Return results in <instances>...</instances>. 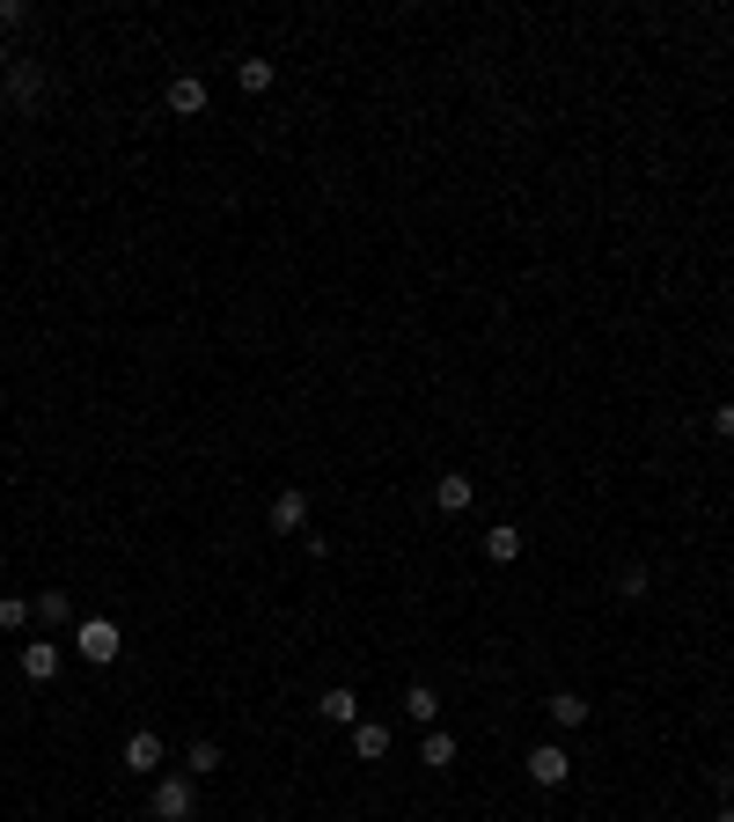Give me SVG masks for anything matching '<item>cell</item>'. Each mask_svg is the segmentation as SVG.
I'll return each mask as SVG.
<instances>
[{
  "instance_id": "9c48e42d",
  "label": "cell",
  "mask_w": 734,
  "mask_h": 822,
  "mask_svg": "<svg viewBox=\"0 0 734 822\" xmlns=\"http://www.w3.org/2000/svg\"><path fill=\"white\" fill-rule=\"evenodd\" d=\"M353 757L382 763V757H390V728H382V720H360V728H353Z\"/></svg>"
},
{
  "instance_id": "cb8c5ba5",
  "label": "cell",
  "mask_w": 734,
  "mask_h": 822,
  "mask_svg": "<svg viewBox=\"0 0 734 822\" xmlns=\"http://www.w3.org/2000/svg\"><path fill=\"white\" fill-rule=\"evenodd\" d=\"M712 822H734V800H720V815H712Z\"/></svg>"
},
{
  "instance_id": "7c38bea8",
  "label": "cell",
  "mask_w": 734,
  "mask_h": 822,
  "mask_svg": "<svg viewBox=\"0 0 734 822\" xmlns=\"http://www.w3.org/2000/svg\"><path fill=\"white\" fill-rule=\"evenodd\" d=\"M23 675H30V683H52V675H60V646H23Z\"/></svg>"
},
{
  "instance_id": "9a60e30c",
  "label": "cell",
  "mask_w": 734,
  "mask_h": 822,
  "mask_svg": "<svg viewBox=\"0 0 734 822\" xmlns=\"http://www.w3.org/2000/svg\"><path fill=\"white\" fill-rule=\"evenodd\" d=\"M236 81H243V96H265L279 81V66L273 60H236Z\"/></svg>"
},
{
  "instance_id": "30bf717a",
  "label": "cell",
  "mask_w": 734,
  "mask_h": 822,
  "mask_svg": "<svg viewBox=\"0 0 734 822\" xmlns=\"http://www.w3.org/2000/svg\"><path fill=\"white\" fill-rule=\"evenodd\" d=\"M544 712H550V728H581V720H587V698H581V691H550Z\"/></svg>"
},
{
  "instance_id": "6da1fadb",
  "label": "cell",
  "mask_w": 734,
  "mask_h": 822,
  "mask_svg": "<svg viewBox=\"0 0 734 822\" xmlns=\"http://www.w3.org/2000/svg\"><path fill=\"white\" fill-rule=\"evenodd\" d=\"M521 771H529V786H566V779H573V757H566L558 742H536Z\"/></svg>"
},
{
  "instance_id": "3957f363",
  "label": "cell",
  "mask_w": 734,
  "mask_h": 822,
  "mask_svg": "<svg viewBox=\"0 0 734 822\" xmlns=\"http://www.w3.org/2000/svg\"><path fill=\"white\" fill-rule=\"evenodd\" d=\"M148 815L154 822H191V779H162L148 800Z\"/></svg>"
},
{
  "instance_id": "d6986e66",
  "label": "cell",
  "mask_w": 734,
  "mask_h": 822,
  "mask_svg": "<svg viewBox=\"0 0 734 822\" xmlns=\"http://www.w3.org/2000/svg\"><path fill=\"white\" fill-rule=\"evenodd\" d=\"M646 587H654L646 566H624V573H617V595H624V603H646Z\"/></svg>"
},
{
  "instance_id": "d4e9b609",
  "label": "cell",
  "mask_w": 734,
  "mask_h": 822,
  "mask_svg": "<svg viewBox=\"0 0 734 822\" xmlns=\"http://www.w3.org/2000/svg\"><path fill=\"white\" fill-rule=\"evenodd\" d=\"M0 74H8V45H0Z\"/></svg>"
},
{
  "instance_id": "5bb4252c",
  "label": "cell",
  "mask_w": 734,
  "mask_h": 822,
  "mask_svg": "<svg viewBox=\"0 0 734 822\" xmlns=\"http://www.w3.org/2000/svg\"><path fill=\"white\" fill-rule=\"evenodd\" d=\"M485 558H492V566H515V558H521V529H507V521L485 529Z\"/></svg>"
},
{
  "instance_id": "2e32d148",
  "label": "cell",
  "mask_w": 734,
  "mask_h": 822,
  "mask_svg": "<svg viewBox=\"0 0 734 822\" xmlns=\"http://www.w3.org/2000/svg\"><path fill=\"white\" fill-rule=\"evenodd\" d=\"M419 763H433V771H448V763H456V734L427 728V742H419Z\"/></svg>"
},
{
  "instance_id": "7a4b0ae2",
  "label": "cell",
  "mask_w": 734,
  "mask_h": 822,
  "mask_svg": "<svg viewBox=\"0 0 734 822\" xmlns=\"http://www.w3.org/2000/svg\"><path fill=\"white\" fill-rule=\"evenodd\" d=\"M74 646H81V661H96V669H111V661H118V624H111V617H89V624H81V640H74Z\"/></svg>"
},
{
  "instance_id": "e0dca14e",
  "label": "cell",
  "mask_w": 734,
  "mask_h": 822,
  "mask_svg": "<svg viewBox=\"0 0 734 822\" xmlns=\"http://www.w3.org/2000/svg\"><path fill=\"white\" fill-rule=\"evenodd\" d=\"M37 617V603H23V595H0V632H23Z\"/></svg>"
},
{
  "instance_id": "52a82bcc",
  "label": "cell",
  "mask_w": 734,
  "mask_h": 822,
  "mask_svg": "<svg viewBox=\"0 0 734 822\" xmlns=\"http://www.w3.org/2000/svg\"><path fill=\"white\" fill-rule=\"evenodd\" d=\"M125 771H162V734H154V728L125 734Z\"/></svg>"
},
{
  "instance_id": "5b68a950",
  "label": "cell",
  "mask_w": 734,
  "mask_h": 822,
  "mask_svg": "<svg viewBox=\"0 0 734 822\" xmlns=\"http://www.w3.org/2000/svg\"><path fill=\"white\" fill-rule=\"evenodd\" d=\"M470 499H478V485H470L463 470H441V478H433V507H441V515H463Z\"/></svg>"
},
{
  "instance_id": "ffe728a7",
  "label": "cell",
  "mask_w": 734,
  "mask_h": 822,
  "mask_svg": "<svg viewBox=\"0 0 734 822\" xmlns=\"http://www.w3.org/2000/svg\"><path fill=\"white\" fill-rule=\"evenodd\" d=\"M37 617H45V624H66V617H74V603L52 587V595H37Z\"/></svg>"
},
{
  "instance_id": "277c9868",
  "label": "cell",
  "mask_w": 734,
  "mask_h": 822,
  "mask_svg": "<svg viewBox=\"0 0 734 822\" xmlns=\"http://www.w3.org/2000/svg\"><path fill=\"white\" fill-rule=\"evenodd\" d=\"M265 521H273L279 536H302V529H308V492H294V485H287V492L273 499V515H265Z\"/></svg>"
},
{
  "instance_id": "603a6c76",
  "label": "cell",
  "mask_w": 734,
  "mask_h": 822,
  "mask_svg": "<svg viewBox=\"0 0 734 822\" xmlns=\"http://www.w3.org/2000/svg\"><path fill=\"white\" fill-rule=\"evenodd\" d=\"M712 433H720V441H734V404H720V412H712Z\"/></svg>"
},
{
  "instance_id": "ac0fdd59",
  "label": "cell",
  "mask_w": 734,
  "mask_h": 822,
  "mask_svg": "<svg viewBox=\"0 0 734 822\" xmlns=\"http://www.w3.org/2000/svg\"><path fill=\"white\" fill-rule=\"evenodd\" d=\"M184 763H191V779H214L220 771V742H191V757Z\"/></svg>"
},
{
  "instance_id": "8992f818",
  "label": "cell",
  "mask_w": 734,
  "mask_h": 822,
  "mask_svg": "<svg viewBox=\"0 0 734 822\" xmlns=\"http://www.w3.org/2000/svg\"><path fill=\"white\" fill-rule=\"evenodd\" d=\"M316 712H324L331 728H360V691H345V683H331V691L316 698Z\"/></svg>"
},
{
  "instance_id": "44dd1931",
  "label": "cell",
  "mask_w": 734,
  "mask_h": 822,
  "mask_svg": "<svg viewBox=\"0 0 734 822\" xmlns=\"http://www.w3.org/2000/svg\"><path fill=\"white\" fill-rule=\"evenodd\" d=\"M23 23H30V8H23V0H0V37L23 30Z\"/></svg>"
},
{
  "instance_id": "7402d4cb",
  "label": "cell",
  "mask_w": 734,
  "mask_h": 822,
  "mask_svg": "<svg viewBox=\"0 0 734 822\" xmlns=\"http://www.w3.org/2000/svg\"><path fill=\"white\" fill-rule=\"evenodd\" d=\"M712 793H720V800H734V763H712Z\"/></svg>"
},
{
  "instance_id": "ba28073f",
  "label": "cell",
  "mask_w": 734,
  "mask_h": 822,
  "mask_svg": "<svg viewBox=\"0 0 734 822\" xmlns=\"http://www.w3.org/2000/svg\"><path fill=\"white\" fill-rule=\"evenodd\" d=\"M169 111H177V118H199V111H206V81H199V74H177V81H169Z\"/></svg>"
},
{
  "instance_id": "8fae6325",
  "label": "cell",
  "mask_w": 734,
  "mask_h": 822,
  "mask_svg": "<svg viewBox=\"0 0 734 822\" xmlns=\"http://www.w3.org/2000/svg\"><path fill=\"white\" fill-rule=\"evenodd\" d=\"M37 96H45L37 66H8V103H15V111H37Z\"/></svg>"
},
{
  "instance_id": "4fadbf2b",
  "label": "cell",
  "mask_w": 734,
  "mask_h": 822,
  "mask_svg": "<svg viewBox=\"0 0 734 822\" xmlns=\"http://www.w3.org/2000/svg\"><path fill=\"white\" fill-rule=\"evenodd\" d=\"M404 720H419V728H433V720H441V698H433V683H412V691H404Z\"/></svg>"
}]
</instances>
